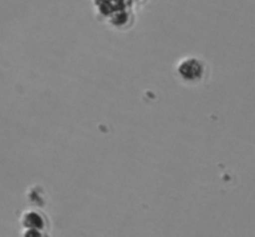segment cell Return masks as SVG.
<instances>
[{
    "mask_svg": "<svg viewBox=\"0 0 255 237\" xmlns=\"http://www.w3.org/2000/svg\"><path fill=\"white\" fill-rule=\"evenodd\" d=\"M178 74L184 81H199L204 74V67L199 60L187 59L178 66Z\"/></svg>",
    "mask_w": 255,
    "mask_h": 237,
    "instance_id": "obj_1",
    "label": "cell"
},
{
    "mask_svg": "<svg viewBox=\"0 0 255 237\" xmlns=\"http://www.w3.org/2000/svg\"><path fill=\"white\" fill-rule=\"evenodd\" d=\"M24 226L27 229H34V230H42L45 228L44 218L39 213L31 211L25 215Z\"/></svg>",
    "mask_w": 255,
    "mask_h": 237,
    "instance_id": "obj_2",
    "label": "cell"
},
{
    "mask_svg": "<svg viewBox=\"0 0 255 237\" xmlns=\"http://www.w3.org/2000/svg\"><path fill=\"white\" fill-rule=\"evenodd\" d=\"M109 17L114 25H116V26H124V25H126L127 22H128L129 12L128 10H127V7L126 9L115 10Z\"/></svg>",
    "mask_w": 255,
    "mask_h": 237,
    "instance_id": "obj_3",
    "label": "cell"
},
{
    "mask_svg": "<svg viewBox=\"0 0 255 237\" xmlns=\"http://www.w3.org/2000/svg\"><path fill=\"white\" fill-rule=\"evenodd\" d=\"M95 5L99 9L100 14H102L104 16H110L114 12V7H112L110 0H95Z\"/></svg>",
    "mask_w": 255,
    "mask_h": 237,
    "instance_id": "obj_4",
    "label": "cell"
},
{
    "mask_svg": "<svg viewBox=\"0 0 255 237\" xmlns=\"http://www.w3.org/2000/svg\"><path fill=\"white\" fill-rule=\"evenodd\" d=\"M128 1H138V0H128Z\"/></svg>",
    "mask_w": 255,
    "mask_h": 237,
    "instance_id": "obj_5",
    "label": "cell"
}]
</instances>
